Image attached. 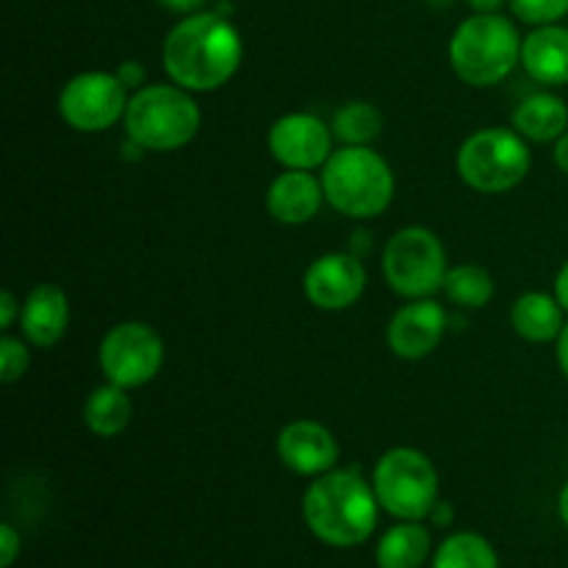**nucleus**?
Masks as SVG:
<instances>
[{
    "instance_id": "obj_28",
    "label": "nucleus",
    "mask_w": 568,
    "mask_h": 568,
    "mask_svg": "<svg viewBox=\"0 0 568 568\" xmlns=\"http://www.w3.org/2000/svg\"><path fill=\"white\" fill-rule=\"evenodd\" d=\"M20 314H22V305L17 303L14 292L6 288V292L0 294V331H11V325H14V320Z\"/></svg>"
},
{
    "instance_id": "obj_16",
    "label": "nucleus",
    "mask_w": 568,
    "mask_h": 568,
    "mask_svg": "<svg viewBox=\"0 0 568 568\" xmlns=\"http://www.w3.org/2000/svg\"><path fill=\"white\" fill-rule=\"evenodd\" d=\"M322 200H325L322 181L305 170H286L272 181L266 192V209L281 225H305L320 214Z\"/></svg>"
},
{
    "instance_id": "obj_9",
    "label": "nucleus",
    "mask_w": 568,
    "mask_h": 568,
    "mask_svg": "<svg viewBox=\"0 0 568 568\" xmlns=\"http://www.w3.org/2000/svg\"><path fill=\"white\" fill-rule=\"evenodd\" d=\"M164 364V342L144 322H120L100 342V369L122 388L148 386Z\"/></svg>"
},
{
    "instance_id": "obj_11",
    "label": "nucleus",
    "mask_w": 568,
    "mask_h": 568,
    "mask_svg": "<svg viewBox=\"0 0 568 568\" xmlns=\"http://www.w3.org/2000/svg\"><path fill=\"white\" fill-rule=\"evenodd\" d=\"M270 150L277 164L286 170H316L325 166L333 155V128L308 111L283 114L270 128Z\"/></svg>"
},
{
    "instance_id": "obj_34",
    "label": "nucleus",
    "mask_w": 568,
    "mask_h": 568,
    "mask_svg": "<svg viewBox=\"0 0 568 568\" xmlns=\"http://www.w3.org/2000/svg\"><path fill=\"white\" fill-rule=\"evenodd\" d=\"M558 364L564 369V375L568 377V322L564 327V333L558 336Z\"/></svg>"
},
{
    "instance_id": "obj_15",
    "label": "nucleus",
    "mask_w": 568,
    "mask_h": 568,
    "mask_svg": "<svg viewBox=\"0 0 568 568\" xmlns=\"http://www.w3.org/2000/svg\"><path fill=\"white\" fill-rule=\"evenodd\" d=\"M22 336L33 347H55L70 327V300L55 283H39L22 303Z\"/></svg>"
},
{
    "instance_id": "obj_22",
    "label": "nucleus",
    "mask_w": 568,
    "mask_h": 568,
    "mask_svg": "<svg viewBox=\"0 0 568 568\" xmlns=\"http://www.w3.org/2000/svg\"><path fill=\"white\" fill-rule=\"evenodd\" d=\"M433 568H499L491 544L477 532H455L438 547Z\"/></svg>"
},
{
    "instance_id": "obj_32",
    "label": "nucleus",
    "mask_w": 568,
    "mask_h": 568,
    "mask_svg": "<svg viewBox=\"0 0 568 568\" xmlns=\"http://www.w3.org/2000/svg\"><path fill=\"white\" fill-rule=\"evenodd\" d=\"M505 3H510V0H469L477 14H497Z\"/></svg>"
},
{
    "instance_id": "obj_14",
    "label": "nucleus",
    "mask_w": 568,
    "mask_h": 568,
    "mask_svg": "<svg viewBox=\"0 0 568 568\" xmlns=\"http://www.w3.org/2000/svg\"><path fill=\"white\" fill-rule=\"evenodd\" d=\"M277 455L294 475L320 477L338 460V442L325 425L311 419L288 422L277 436Z\"/></svg>"
},
{
    "instance_id": "obj_13",
    "label": "nucleus",
    "mask_w": 568,
    "mask_h": 568,
    "mask_svg": "<svg viewBox=\"0 0 568 568\" xmlns=\"http://www.w3.org/2000/svg\"><path fill=\"white\" fill-rule=\"evenodd\" d=\"M447 331V314L430 297L410 300L388 322V347L405 361L427 358L442 344Z\"/></svg>"
},
{
    "instance_id": "obj_6",
    "label": "nucleus",
    "mask_w": 568,
    "mask_h": 568,
    "mask_svg": "<svg viewBox=\"0 0 568 568\" xmlns=\"http://www.w3.org/2000/svg\"><path fill=\"white\" fill-rule=\"evenodd\" d=\"M532 164L527 139L510 128H486L460 144L458 175L483 194H499L519 186Z\"/></svg>"
},
{
    "instance_id": "obj_12",
    "label": "nucleus",
    "mask_w": 568,
    "mask_h": 568,
    "mask_svg": "<svg viewBox=\"0 0 568 568\" xmlns=\"http://www.w3.org/2000/svg\"><path fill=\"white\" fill-rule=\"evenodd\" d=\"M305 297L320 311H344L361 300L366 288V270L358 255L327 253L305 270Z\"/></svg>"
},
{
    "instance_id": "obj_17",
    "label": "nucleus",
    "mask_w": 568,
    "mask_h": 568,
    "mask_svg": "<svg viewBox=\"0 0 568 568\" xmlns=\"http://www.w3.org/2000/svg\"><path fill=\"white\" fill-rule=\"evenodd\" d=\"M521 67L532 81L544 87H564L568 83V28L538 26L521 42Z\"/></svg>"
},
{
    "instance_id": "obj_20",
    "label": "nucleus",
    "mask_w": 568,
    "mask_h": 568,
    "mask_svg": "<svg viewBox=\"0 0 568 568\" xmlns=\"http://www.w3.org/2000/svg\"><path fill=\"white\" fill-rule=\"evenodd\" d=\"M131 419L133 403L128 397V388L116 386V383H105V386L94 388L89 394L87 405H83V422L100 438L120 436L131 425Z\"/></svg>"
},
{
    "instance_id": "obj_26",
    "label": "nucleus",
    "mask_w": 568,
    "mask_h": 568,
    "mask_svg": "<svg viewBox=\"0 0 568 568\" xmlns=\"http://www.w3.org/2000/svg\"><path fill=\"white\" fill-rule=\"evenodd\" d=\"M28 364H31V355H28V347L22 344V338H0V381H3L6 386L20 381L28 372Z\"/></svg>"
},
{
    "instance_id": "obj_21",
    "label": "nucleus",
    "mask_w": 568,
    "mask_h": 568,
    "mask_svg": "<svg viewBox=\"0 0 568 568\" xmlns=\"http://www.w3.org/2000/svg\"><path fill=\"white\" fill-rule=\"evenodd\" d=\"M430 552V532L419 521H403L392 527L377 544L381 568H419Z\"/></svg>"
},
{
    "instance_id": "obj_5",
    "label": "nucleus",
    "mask_w": 568,
    "mask_h": 568,
    "mask_svg": "<svg viewBox=\"0 0 568 568\" xmlns=\"http://www.w3.org/2000/svg\"><path fill=\"white\" fill-rule=\"evenodd\" d=\"M125 133L136 148L170 153L186 148L200 133V105L189 94V89L153 83L133 92L125 109Z\"/></svg>"
},
{
    "instance_id": "obj_18",
    "label": "nucleus",
    "mask_w": 568,
    "mask_h": 568,
    "mask_svg": "<svg viewBox=\"0 0 568 568\" xmlns=\"http://www.w3.org/2000/svg\"><path fill=\"white\" fill-rule=\"evenodd\" d=\"M510 325L521 338L532 344H547L564 333V305L555 294L527 292L510 308Z\"/></svg>"
},
{
    "instance_id": "obj_7",
    "label": "nucleus",
    "mask_w": 568,
    "mask_h": 568,
    "mask_svg": "<svg viewBox=\"0 0 568 568\" xmlns=\"http://www.w3.org/2000/svg\"><path fill=\"white\" fill-rule=\"evenodd\" d=\"M372 488L386 514L399 521H419L438 503V475L425 453L414 447H394L377 460Z\"/></svg>"
},
{
    "instance_id": "obj_30",
    "label": "nucleus",
    "mask_w": 568,
    "mask_h": 568,
    "mask_svg": "<svg viewBox=\"0 0 568 568\" xmlns=\"http://www.w3.org/2000/svg\"><path fill=\"white\" fill-rule=\"evenodd\" d=\"M164 9L170 11H178V14H194V11H200V6L205 3V0H159Z\"/></svg>"
},
{
    "instance_id": "obj_3",
    "label": "nucleus",
    "mask_w": 568,
    "mask_h": 568,
    "mask_svg": "<svg viewBox=\"0 0 568 568\" xmlns=\"http://www.w3.org/2000/svg\"><path fill=\"white\" fill-rule=\"evenodd\" d=\"M325 200L344 216L372 220L394 200V172L369 144H344L322 166Z\"/></svg>"
},
{
    "instance_id": "obj_33",
    "label": "nucleus",
    "mask_w": 568,
    "mask_h": 568,
    "mask_svg": "<svg viewBox=\"0 0 568 568\" xmlns=\"http://www.w3.org/2000/svg\"><path fill=\"white\" fill-rule=\"evenodd\" d=\"M555 161H558L560 170L568 175V131L558 139V144H555Z\"/></svg>"
},
{
    "instance_id": "obj_35",
    "label": "nucleus",
    "mask_w": 568,
    "mask_h": 568,
    "mask_svg": "<svg viewBox=\"0 0 568 568\" xmlns=\"http://www.w3.org/2000/svg\"><path fill=\"white\" fill-rule=\"evenodd\" d=\"M433 516H436L438 525H449L453 521V508H449L447 503H436V508H433Z\"/></svg>"
},
{
    "instance_id": "obj_29",
    "label": "nucleus",
    "mask_w": 568,
    "mask_h": 568,
    "mask_svg": "<svg viewBox=\"0 0 568 568\" xmlns=\"http://www.w3.org/2000/svg\"><path fill=\"white\" fill-rule=\"evenodd\" d=\"M116 78H120L128 89H142L148 70H144L139 61H125V64H120V70H116Z\"/></svg>"
},
{
    "instance_id": "obj_25",
    "label": "nucleus",
    "mask_w": 568,
    "mask_h": 568,
    "mask_svg": "<svg viewBox=\"0 0 568 568\" xmlns=\"http://www.w3.org/2000/svg\"><path fill=\"white\" fill-rule=\"evenodd\" d=\"M510 9L521 22L552 26L568 14V0H510Z\"/></svg>"
},
{
    "instance_id": "obj_1",
    "label": "nucleus",
    "mask_w": 568,
    "mask_h": 568,
    "mask_svg": "<svg viewBox=\"0 0 568 568\" xmlns=\"http://www.w3.org/2000/svg\"><path fill=\"white\" fill-rule=\"evenodd\" d=\"M244 42L236 26L216 11L186 14L164 39V70L189 92H214L239 72Z\"/></svg>"
},
{
    "instance_id": "obj_19",
    "label": "nucleus",
    "mask_w": 568,
    "mask_h": 568,
    "mask_svg": "<svg viewBox=\"0 0 568 568\" xmlns=\"http://www.w3.org/2000/svg\"><path fill=\"white\" fill-rule=\"evenodd\" d=\"M514 128L527 142H555L568 131V105L552 92H536L514 111Z\"/></svg>"
},
{
    "instance_id": "obj_24",
    "label": "nucleus",
    "mask_w": 568,
    "mask_h": 568,
    "mask_svg": "<svg viewBox=\"0 0 568 568\" xmlns=\"http://www.w3.org/2000/svg\"><path fill=\"white\" fill-rule=\"evenodd\" d=\"M444 294L460 308H483L494 297V277L477 264L453 266L444 277Z\"/></svg>"
},
{
    "instance_id": "obj_23",
    "label": "nucleus",
    "mask_w": 568,
    "mask_h": 568,
    "mask_svg": "<svg viewBox=\"0 0 568 568\" xmlns=\"http://www.w3.org/2000/svg\"><path fill=\"white\" fill-rule=\"evenodd\" d=\"M333 136L342 139L344 144H369L372 139L381 136L383 114L366 100H349L333 114Z\"/></svg>"
},
{
    "instance_id": "obj_4",
    "label": "nucleus",
    "mask_w": 568,
    "mask_h": 568,
    "mask_svg": "<svg viewBox=\"0 0 568 568\" xmlns=\"http://www.w3.org/2000/svg\"><path fill=\"white\" fill-rule=\"evenodd\" d=\"M521 42L514 22L497 14H475L455 28L449 39V64L469 87H494L521 64Z\"/></svg>"
},
{
    "instance_id": "obj_8",
    "label": "nucleus",
    "mask_w": 568,
    "mask_h": 568,
    "mask_svg": "<svg viewBox=\"0 0 568 568\" xmlns=\"http://www.w3.org/2000/svg\"><path fill=\"white\" fill-rule=\"evenodd\" d=\"M447 250L442 239L427 227H403L383 250V275L392 292L408 300H422L444 288L447 277Z\"/></svg>"
},
{
    "instance_id": "obj_27",
    "label": "nucleus",
    "mask_w": 568,
    "mask_h": 568,
    "mask_svg": "<svg viewBox=\"0 0 568 568\" xmlns=\"http://www.w3.org/2000/svg\"><path fill=\"white\" fill-rule=\"evenodd\" d=\"M20 536H17V530L11 525H3L0 527V568H11L14 566L17 555H20Z\"/></svg>"
},
{
    "instance_id": "obj_10",
    "label": "nucleus",
    "mask_w": 568,
    "mask_h": 568,
    "mask_svg": "<svg viewBox=\"0 0 568 568\" xmlns=\"http://www.w3.org/2000/svg\"><path fill=\"white\" fill-rule=\"evenodd\" d=\"M128 87L116 72H81L59 94V114L72 131L100 133L125 116Z\"/></svg>"
},
{
    "instance_id": "obj_36",
    "label": "nucleus",
    "mask_w": 568,
    "mask_h": 568,
    "mask_svg": "<svg viewBox=\"0 0 568 568\" xmlns=\"http://www.w3.org/2000/svg\"><path fill=\"white\" fill-rule=\"evenodd\" d=\"M558 510H560V519H564V525L568 527V483L564 486V491H560V499H558Z\"/></svg>"
},
{
    "instance_id": "obj_31",
    "label": "nucleus",
    "mask_w": 568,
    "mask_h": 568,
    "mask_svg": "<svg viewBox=\"0 0 568 568\" xmlns=\"http://www.w3.org/2000/svg\"><path fill=\"white\" fill-rule=\"evenodd\" d=\"M555 297L564 305V311H568V261L560 266L558 277H555Z\"/></svg>"
},
{
    "instance_id": "obj_2",
    "label": "nucleus",
    "mask_w": 568,
    "mask_h": 568,
    "mask_svg": "<svg viewBox=\"0 0 568 568\" xmlns=\"http://www.w3.org/2000/svg\"><path fill=\"white\" fill-rule=\"evenodd\" d=\"M377 494L358 471L331 469L316 477L303 497L308 530L331 547H358L375 532Z\"/></svg>"
}]
</instances>
